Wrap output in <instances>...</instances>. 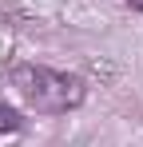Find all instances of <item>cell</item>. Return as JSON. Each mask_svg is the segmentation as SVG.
<instances>
[{"instance_id":"cell-1","label":"cell","mask_w":143,"mask_h":147,"mask_svg":"<svg viewBox=\"0 0 143 147\" xmlns=\"http://www.w3.org/2000/svg\"><path fill=\"white\" fill-rule=\"evenodd\" d=\"M12 88L16 96L36 107V111H48V115H60V111H72L80 107L88 88L80 76H68V72H56V68H44V64H16L12 68Z\"/></svg>"},{"instance_id":"cell-2","label":"cell","mask_w":143,"mask_h":147,"mask_svg":"<svg viewBox=\"0 0 143 147\" xmlns=\"http://www.w3.org/2000/svg\"><path fill=\"white\" fill-rule=\"evenodd\" d=\"M20 127H24V119L16 107H0V135H16Z\"/></svg>"}]
</instances>
